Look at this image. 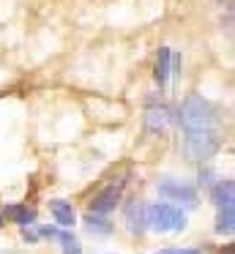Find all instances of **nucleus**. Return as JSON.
<instances>
[{"mask_svg": "<svg viewBox=\"0 0 235 254\" xmlns=\"http://www.w3.org/2000/svg\"><path fill=\"white\" fill-rule=\"evenodd\" d=\"M178 121H180V126H183V131L191 134V131H208V128H213L216 115H213L211 101L197 96V93H191V96H186L183 104H180Z\"/></svg>", "mask_w": 235, "mask_h": 254, "instance_id": "f257e3e1", "label": "nucleus"}, {"mask_svg": "<svg viewBox=\"0 0 235 254\" xmlns=\"http://www.w3.org/2000/svg\"><path fill=\"white\" fill-rule=\"evenodd\" d=\"M145 230H153L158 235L186 230V213L172 202H153L145 208Z\"/></svg>", "mask_w": 235, "mask_h": 254, "instance_id": "f03ea898", "label": "nucleus"}, {"mask_svg": "<svg viewBox=\"0 0 235 254\" xmlns=\"http://www.w3.org/2000/svg\"><path fill=\"white\" fill-rule=\"evenodd\" d=\"M222 148V137H219L216 128H208V131H191L183 137V153L189 161L202 164V161L213 159Z\"/></svg>", "mask_w": 235, "mask_h": 254, "instance_id": "7ed1b4c3", "label": "nucleus"}, {"mask_svg": "<svg viewBox=\"0 0 235 254\" xmlns=\"http://www.w3.org/2000/svg\"><path fill=\"white\" fill-rule=\"evenodd\" d=\"M156 191L161 197L172 199V202H186V205H197V186L189 181H178V178H161L156 183Z\"/></svg>", "mask_w": 235, "mask_h": 254, "instance_id": "20e7f679", "label": "nucleus"}, {"mask_svg": "<svg viewBox=\"0 0 235 254\" xmlns=\"http://www.w3.org/2000/svg\"><path fill=\"white\" fill-rule=\"evenodd\" d=\"M120 197H123V181L109 183L107 189H101V191H98L96 197L90 199V213H93V216H107V213H112V210L120 205Z\"/></svg>", "mask_w": 235, "mask_h": 254, "instance_id": "39448f33", "label": "nucleus"}, {"mask_svg": "<svg viewBox=\"0 0 235 254\" xmlns=\"http://www.w3.org/2000/svg\"><path fill=\"white\" fill-rule=\"evenodd\" d=\"M49 213L55 219V227H60V230H71L77 224V213L71 208V202H66V199H52L49 202Z\"/></svg>", "mask_w": 235, "mask_h": 254, "instance_id": "423d86ee", "label": "nucleus"}, {"mask_svg": "<svg viewBox=\"0 0 235 254\" xmlns=\"http://www.w3.org/2000/svg\"><path fill=\"white\" fill-rule=\"evenodd\" d=\"M126 224H129V232L142 235V232H145V205L142 202L126 205Z\"/></svg>", "mask_w": 235, "mask_h": 254, "instance_id": "0eeeda50", "label": "nucleus"}, {"mask_svg": "<svg viewBox=\"0 0 235 254\" xmlns=\"http://www.w3.org/2000/svg\"><path fill=\"white\" fill-rule=\"evenodd\" d=\"M211 197H213V202H216V208H224V205H233V202H235V183L230 181V178L219 181L216 186H213Z\"/></svg>", "mask_w": 235, "mask_h": 254, "instance_id": "6e6552de", "label": "nucleus"}, {"mask_svg": "<svg viewBox=\"0 0 235 254\" xmlns=\"http://www.w3.org/2000/svg\"><path fill=\"white\" fill-rule=\"evenodd\" d=\"M5 216L19 227H30L33 221H36V210L27 208V205H8V208H5Z\"/></svg>", "mask_w": 235, "mask_h": 254, "instance_id": "1a4fd4ad", "label": "nucleus"}, {"mask_svg": "<svg viewBox=\"0 0 235 254\" xmlns=\"http://www.w3.org/2000/svg\"><path fill=\"white\" fill-rule=\"evenodd\" d=\"M167 121H169V110H167V107H153V110H148V115H145L148 131H158V134H161L164 126H167Z\"/></svg>", "mask_w": 235, "mask_h": 254, "instance_id": "9d476101", "label": "nucleus"}, {"mask_svg": "<svg viewBox=\"0 0 235 254\" xmlns=\"http://www.w3.org/2000/svg\"><path fill=\"white\" fill-rule=\"evenodd\" d=\"M169 58H172V52H169L167 47H161V50H158V58H156V74H153L158 88H164L167 79H169Z\"/></svg>", "mask_w": 235, "mask_h": 254, "instance_id": "9b49d317", "label": "nucleus"}, {"mask_svg": "<svg viewBox=\"0 0 235 254\" xmlns=\"http://www.w3.org/2000/svg\"><path fill=\"white\" fill-rule=\"evenodd\" d=\"M233 227H235V205H224V208H219L216 232H219V235H230Z\"/></svg>", "mask_w": 235, "mask_h": 254, "instance_id": "f8f14e48", "label": "nucleus"}, {"mask_svg": "<svg viewBox=\"0 0 235 254\" xmlns=\"http://www.w3.org/2000/svg\"><path fill=\"white\" fill-rule=\"evenodd\" d=\"M85 230L90 232V235H109V232L115 230L112 224H109L104 216H93V213H87L85 216Z\"/></svg>", "mask_w": 235, "mask_h": 254, "instance_id": "ddd939ff", "label": "nucleus"}, {"mask_svg": "<svg viewBox=\"0 0 235 254\" xmlns=\"http://www.w3.org/2000/svg\"><path fill=\"white\" fill-rule=\"evenodd\" d=\"M60 246H63V254H82V246H79V241L74 238V232L71 230H60Z\"/></svg>", "mask_w": 235, "mask_h": 254, "instance_id": "4468645a", "label": "nucleus"}, {"mask_svg": "<svg viewBox=\"0 0 235 254\" xmlns=\"http://www.w3.org/2000/svg\"><path fill=\"white\" fill-rule=\"evenodd\" d=\"M22 238H25L27 243H36V241H38V232L33 230V224H30V227H22Z\"/></svg>", "mask_w": 235, "mask_h": 254, "instance_id": "2eb2a0df", "label": "nucleus"}, {"mask_svg": "<svg viewBox=\"0 0 235 254\" xmlns=\"http://www.w3.org/2000/svg\"><path fill=\"white\" fill-rule=\"evenodd\" d=\"M158 254H200V249H164Z\"/></svg>", "mask_w": 235, "mask_h": 254, "instance_id": "dca6fc26", "label": "nucleus"}, {"mask_svg": "<svg viewBox=\"0 0 235 254\" xmlns=\"http://www.w3.org/2000/svg\"><path fill=\"white\" fill-rule=\"evenodd\" d=\"M211 178H213V172L211 170H205V172H200V183H202V186H211Z\"/></svg>", "mask_w": 235, "mask_h": 254, "instance_id": "f3484780", "label": "nucleus"}, {"mask_svg": "<svg viewBox=\"0 0 235 254\" xmlns=\"http://www.w3.org/2000/svg\"><path fill=\"white\" fill-rule=\"evenodd\" d=\"M0 227H3V216H0Z\"/></svg>", "mask_w": 235, "mask_h": 254, "instance_id": "a211bd4d", "label": "nucleus"}, {"mask_svg": "<svg viewBox=\"0 0 235 254\" xmlns=\"http://www.w3.org/2000/svg\"><path fill=\"white\" fill-rule=\"evenodd\" d=\"M0 254H5V252H0Z\"/></svg>", "mask_w": 235, "mask_h": 254, "instance_id": "6ab92c4d", "label": "nucleus"}]
</instances>
